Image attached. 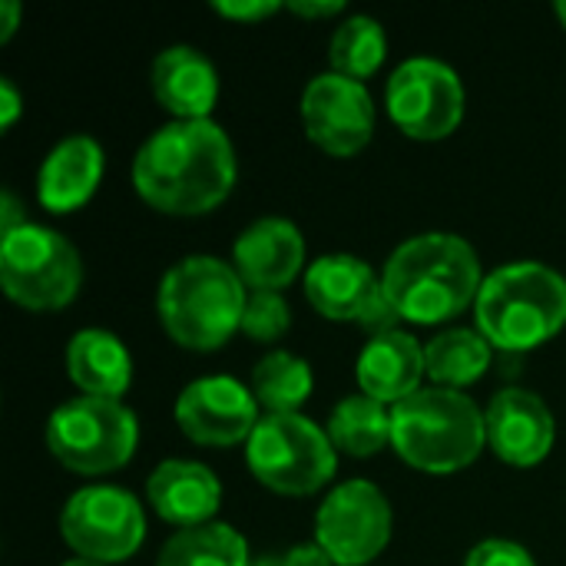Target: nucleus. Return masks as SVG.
<instances>
[{"mask_svg":"<svg viewBox=\"0 0 566 566\" xmlns=\"http://www.w3.org/2000/svg\"><path fill=\"white\" fill-rule=\"evenodd\" d=\"M235 149L212 119H172L156 129L133 159V186L146 206L166 216H206L235 186Z\"/></svg>","mask_w":566,"mask_h":566,"instance_id":"nucleus-1","label":"nucleus"},{"mask_svg":"<svg viewBox=\"0 0 566 566\" xmlns=\"http://www.w3.org/2000/svg\"><path fill=\"white\" fill-rule=\"evenodd\" d=\"M484 285L474 245L454 232H424L398 245L381 272V289L411 325H441L478 302Z\"/></svg>","mask_w":566,"mask_h":566,"instance_id":"nucleus-2","label":"nucleus"},{"mask_svg":"<svg viewBox=\"0 0 566 566\" xmlns=\"http://www.w3.org/2000/svg\"><path fill=\"white\" fill-rule=\"evenodd\" d=\"M249 292L232 262L212 255H189L176 262L156 295L166 335L186 352H216L239 328Z\"/></svg>","mask_w":566,"mask_h":566,"instance_id":"nucleus-3","label":"nucleus"},{"mask_svg":"<svg viewBox=\"0 0 566 566\" xmlns=\"http://www.w3.org/2000/svg\"><path fill=\"white\" fill-rule=\"evenodd\" d=\"M488 444V418L474 398L451 388H421L391 408V448L424 474L471 468Z\"/></svg>","mask_w":566,"mask_h":566,"instance_id":"nucleus-4","label":"nucleus"},{"mask_svg":"<svg viewBox=\"0 0 566 566\" xmlns=\"http://www.w3.org/2000/svg\"><path fill=\"white\" fill-rule=\"evenodd\" d=\"M474 318L491 348L531 352L566 325V279L541 262H511L484 279Z\"/></svg>","mask_w":566,"mask_h":566,"instance_id":"nucleus-5","label":"nucleus"},{"mask_svg":"<svg viewBox=\"0 0 566 566\" xmlns=\"http://www.w3.org/2000/svg\"><path fill=\"white\" fill-rule=\"evenodd\" d=\"M245 461L262 488L308 497L335 478L338 451L305 415H265L245 441Z\"/></svg>","mask_w":566,"mask_h":566,"instance_id":"nucleus-6","label":"nucleus"},{"mask_svg":"<svg viewBox=\"0 0 566 566\" xmlns=\"http://www.w3.org/2000/svg\"><path fill=\"white\" fill-rule=\"evenodd\" d=\"M139 444L136 415L113 398H70L46 418V451L73 474L119 471Z\"/></svg>","mask_w":566,"mask_h":566,"instance_id":"nucleus-7","label":"nucleus"},{"mask_svg":"<svg viewBox=\"0 0 566 566\" xmlns=\"http://www.w3.org/2000/svg\"><path fill=\"white\" fill-rule=\"evenodd\" d=\"M0 285L20 308L53 312L76 298L83 285V259L56 229L27 222L0 242Z\"/></svg>","mask_w":566,"mask_h":566,"instance_id":"nucleus-8","label":"nucleus"},{"mask_svg":"<svg viewBox=\"0 0 566 566\" xmlns=\"http://www.w3.org/2000/svg\"><path fill=\"white\" fill-rule=\"evenodd\" d=\"M60 534L80 560L123 564L143 547L146 517L129 491L113 484H90L63 504Z\"/></svg>","mask_w":566,"mask_h":566,"instance_id":"nucleus-9","label":"nucleus"},{"mask_svg":"<svg viewBox=\"0 0 566 566\" xmlns=\"http://www.w3.org/2000/svg\"><path fill=\"white\" fill-rule=\"evenodd\" d=\"M388 116L398 129L421 143L448 139L464 119V86L454 66L434 56L405 60L385 90Z\"/></svg>","mask_w":566,"mask_h":566,"instance_id":"nucleus-10","label":"nucleus"},{"mask_svg":"<svg viewBox=\"0 0 566 566\" xmlns=\"http://www.w3.org/2000/svg\"><path fill=\"white\" fill-rule=\"evenodd\" d=\"M391 504L371 481L338 484L315 514V544L335 566H365L391 541Z\"/></svg>","mask_w":566,"mask_h":566,"instance_id":"nucleus-11","label":"nucleus"},{"mask_svg":"<svg viewBox=\"0 0 566 566\" xmlns=\"http://www.w3.org/2000/svg\"><path fill=\"white\" fill-rule=\"evenodd\" d=\"M302 123L318 149L348 159L371 143L375 103L365 83L338 73H322L302 93Z\"/></svg>","mask_w":566,"mask_h":566,"instance_id":"nucleus-12","label":"nucleus"},{"mask_svg":"<svg viewBox=\"0 0 566 566\" xmlns=\"http://www.w3.org/2000/svg\"><path fill=\"white\" fill-rule=\"evenodd\" d=\"M259 401L252 388L235 378H199L186 385L176 398L179 431L206 448H232L252 438L259 424Z\"/></svg>","mask_w":566,"mask_h":566,"instance_id":"nucleus-13","label":"nucleus"},{"mask_svg":"<svg viewBox=\"0 0 566 566\" xmlns=\"http://www.w3.org/2000/svg\"><path fill=\"white\" fill-rule=\"evenodd\" d=\"M484 418H488L491 451L514 468H534L554 448V438H557L554 415L544 405V398L527 388L497 391Z\"/></svg>","mask_w":566,"mask_h":566,"instance_id":"nucleus-14","label":"nucleus"},{"mask_svg":"<svg viewBox=\"0 0 566 566\" xmlns=\"http://www.w3.org/2000/svg\"><path fill=\"white\" fill-rule=\"evenodd\" d=\"M305 265V239L295 222L269 216L252 222L232 245V269L252 292H279Z\"/></svg>","mask_w":566,"mask_h":566,"instance_id":"nucleus-15","label":"nucleus"},{"mask_svg":"<svg viewBox=\"0 0 566 566\" xmlns=\"http://www.w3.org/2000/svg\"><path fill=\"white\" fill-rule=\"evenodd\" d=\"M146 497L166 524L189 531V527L212 524L222 504V484L206 464L169 458L149 474Z\"/></svg>","mask_w":566,"mask_h":566,"instance_id":"nucleus-16","label":"nucleus"},{"mask_svg":"<svg viewBox=\"0 0 566 566\" xmlns=\"http://www.w3.org/2000/svg\"><path fill=\"white\" fill-rule=\"evenodd\" d=\"M156 103L176 119H209L219 99V73L196 46H166L149 70Z\"/></svg>","mask_w":566,"mask_h":566,"instance_id":"nucleus-17","label":"nucleus"},{"mask_svg":"<svg viewBox=\"0 0 566 566\" xmlns=\"http://www.w3.org/2000/svg\"><path fill=\"white\" fill-rule=\"evenodd\" d=\"M103 179V149L93 136L73 133L60 139L36 172V199L46 212H73L86 206Z\"/></svg>","mask_w":566,"mask_h":566,"instance_id":"nucleus-18","label":"nucleus"},{"mask_svg":"<svg viewBox=\"0 0 566 566\" xmlns=\"http://www.w3.org/2000/svg\"><path fill=\"white\" fill-rule=\"evenodd\" d=\"M358 385L361 395L381 401V405H398L421 391L424 371V348L418 345L415 335L408 332H388L378 338H368V345L358 355Z\"/></svg>","mask_w":566,"mask_h":566,"instance_id":"nucleus-19","label":"nucleus"},{"mask_svg":"<svg viewBox=\"0 0 566 566\" xmlns=\"http://www.w3.org/2000/svg\"><path fill=\"white\" fill-rule=\"evenodd\" d=\"M378 292L381 279L371 272V265L345 252L322 255L305 272V295L328 322H358Z\"/></svg>","mask_w":566,"mask_h":566,"instance_id":"nucleus-20","label":"nucleus"},{"mask_svg":"<svg viewBox=\"0 0 566 566\" xmlns=\"http://www.w3.org/2000/svg\"><path fill=\"white\" fill-rule=\"evenodd\" d=\"M66 375L83 395L119 401L133 385V358L113 332L83 328L66 345Z\"/></svg>","mask_w":566,"mask_h":566,"instance_id":"nucleus-21","label":"nucleus"},{"mask_svg":"<svg viewBox=\"0 0 566 566\" xmlns=\"http://www.w3.org/2000/svg\"><path fill=\"white\" fill-rule=\"evenodd\" d=\"M491 368V345L478 328H448L424 345V371L434 388L461 391Z\"/></svg>","mask_w":566,"mask_h":566,"instance_id":"nucleus-22","label":"nucleus"},{"mask_svg":"<svg viewBox=\"0 0 566 566\" xmlns=\"http://www.w3.org/2000/svg\"><path fill=\"white\" fill-rule=\"evenodd\" d=\"M328 438L348 458H371L391 444V408L368 395H352L335 405Z\"/></svg>","mask_w":566,"mask_h":566,"instance_id":"nucleus-23","label":"nucleus"},{"mask_svg":"<svg viewBox=\"0 0 566 566\" xmlns=\"http://www.w3.org/2000/svg\"><path fill=\"white\" fill-rule=\"evenodd\" d=\"M156 566H252L249 544L229 524H202L189 531H176L163 551Z\"/></svg>","mask_w":566,"mask_h":566,"instance_id":"nucleus-24","label":"nucleus"},{"mask_svg":"<svg viewBox=\"0 0 566 566\" xmlns=\"http://www.w3.org/2000/svg\"><path fill=\"white\" fill-rule=\"evenodd\" d=\"M312 385L315 378L308 361L282 348L269 352L252 368V395L269 415H298V408L312 395Z\"/></svg>","mask_w":566,"mask_h":566,"instance_id":"nucleus-25","label":"nucleus"},{"mask_svg":"<svg viewBox=\"0 0 566 566\" xmlns=\"http://www.w3.org/2000/svg\"><path fill=\"white\" fill-rule=\"evenodd\" d=\"M388 53V40L385 30L375 17L355 13L348 17L335 33H332V46H328V60H332V73L348 76V80H368L381 60Z\"/></svg>","mask_w":566,"mask_h":566,"instance_id":"nucleus-26","label":"nucleus"},{"mask_svg":"<svg viewBox=\"0 0 566 566\" xmlns=\"http://www.w3.org/2000/svg\"><path fill=\"white\" fill-rule=\"evenodd\" d=\"M292 328V308L282 298V292H249L245 312H242V332L252 342H279Z\"/></svg>","mask_w":566,"mask_h":566,"instance_id":"nucleus-27","label":"nucleus"},{"mask_svg":"<svg viewBox=\"0 0 566 566\" xmlns=\"http://www.w3.org/2000/svg\"><path fill=\"white\" fill-rule=\"evenodd\" d=\"M464 566H537L531 551H524L521 544L514 541H484L478 544Z\"/></svg>","mask_w":566,"mask_h":566,"instance_id":"nucleus-28","label":"nucleus"},{"mask_svg":"<svg viewBox=\"0 0 566 566\" xmlns=\"http://www.w3.org/2000/svg\"><path fill=\"white\" fill-rule=\"evenodd\" d=\"M212 7H216V13H222L229 20H239V23H259V20L282 10L279 0H219Z\"/></svg>","mask_w":566,"mask_h":566,"instance_id":"nucleus-29","label":"nucleus"},{"mask_svg":"<svg viewBox=\"0 0 566 566\" xmlns=\"http://www.w3.org/2000/svg\"><path fill=\"white\" fill-rule=\"evenodd\" d=\"M20 109H23L20 93H17V86L3 76V80H0V129H10V126L17 123Z\"/></svg>","mask_w":566,"mask_h":566,"instance_id":"nucleus-30","label":"nucleus"},{"mask_svg":"<svg viewBox=\"0 0 566 566\" xmlns=\"http://www.w3.org/2000/svg\"><path fill=\"white\" fill-rule=\"evenodd\" d=\"M282 564L285 566H335L328 560V554L318 547V544H302V547H292L289 554H282Z\"/></svg>","mask_w":566,"mask_h":566,"instance_id":"nucleus-31","label":"nucleus"},{"mask_svg":"<svg viewBox=\"0 0 566 566\" xmlns=\"http://www.w3.org/2000/svg\"><path fill=\"white\" fill-rule=\"evenodd\" d=\"M289 10L292 13H298V17H312V20H322V17H335V13H342L345 10V3L342 0H292L289 3Z\"/></svg>","mask_w":566,"mask_h":566,"instance_id":"nucleus-32","label":"nucleus"},{"mask_svg":"<svg viewBox=\"0 0 566 566\" xmlns=\"http://www.w3.org/2000/svg\"><path fill=\"white\" fill-rule=\"evenodd\" d=\"M0 226H3V235L27 226V216H23L20 202H17V196L10 189H3V196H0Z\"/></svg>","mask_w":566,"mask_h":566,"instance_id":"nucleus-33","label":"nucleus"},{"mask_svg":"<svg viewBox=\"0 0 566 566\" xmlns=\"http://www.w3.org/2000/svg\"><path fill=\"white\" fill-rule=\"evenodd\" d=\"M17 23H20V3L17 0H3L0 3V43H7L13 36Z\"/></svg>","mask_w":566,"mask_h":566,"instance_id":"nucleus-34","label":"nucleus"},{"mask_svg":"<svg viewBox=\"0 0 566 566\" xmlns=\"http://www.w3.org/2000/svg\"><path fill=\"white\" fill-rule=\"evenodd\" d=\"M252 566H285V564H282V554H269L265 560H259V564H252Z\"/></svg>","mask_w":566,"mask_h":566,"instance_id":"nucleus-35","label":"nucleus"},{"mask_svg":"<svg viewBox=\"0 0 566 566\" xmlns=\"http://www.w3.org/2000/svg\"><path fill=\"white\" fill-rule=\"evenodd\" d=\"M60 566H103V564H93V560H80V557H76V560H66V564H60Z\"/></svg>","mask_w":566,"mask_h":566,"instance_id":"nucleus-36","label":"nucleus"},{"mask_svg":"<svg viewBox=\"0 0 566 566\" xmlns=\"http://www.w3.org/2000/svg\"><path fill=\"white\" fill-rule=\"evenodd\" d=\"M554 10H557V17H560V23H564V27H566V0H560V3L554 7Z\"/></svg>","mask_w":566,"mask_h":566,"instance_id":"nucleus-37","label":"nucleus"}]
</instances>
